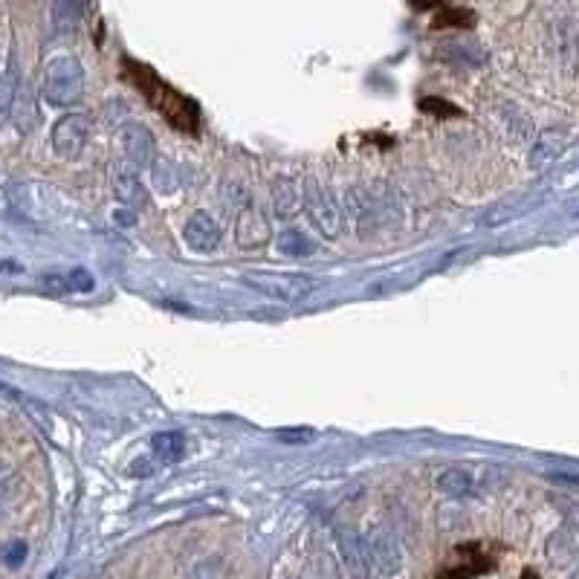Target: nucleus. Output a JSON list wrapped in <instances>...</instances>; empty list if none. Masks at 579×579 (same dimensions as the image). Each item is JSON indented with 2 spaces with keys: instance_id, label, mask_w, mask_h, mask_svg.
<instances>
[{
  "instance_id": "f257e3e1",
  "label": "nucleus",
  "mask_w": 579,
  "mask_h": 579,
  "mask_svg": "<svg viewBox=\"0 0 579 579\" xmlns=\"http://www.w3.org/2000/svg\"><path fill=\"white\" fill-rule=\"evenodd\" d=\"M41 96L53 108H73L84 96V67L76 56H56L44 67Z\"/></svg>"
},
{
  "instance_id": "f03ea898",
  "label": "nucleus",
  "mask_w": 579,
  "mask_h": 579,
  "mask_svg": "<svg viewBox=\"0 0 579 579\" xmlns=\"http://www.w3.org/2000/svg\"><path fill=\"white\" fill-rule=\"evenodd\" d=\"M244 281L255 293L284 304L304 302L307 296H313L319 290V281L302 276V273H247Z\"/></svg>"
},
{
  "instance_id": "7ed1b4c3",
  "label": "nucleus",
  "mask_w": 579,
  "mask_h": 579,
  "mask_svg": "<svg viewBox=\"0 0 579 579\" xmlns=\"http://www.w3.org/2000/svg\"><path fill=\"white\" fill-rule=\"evenodd\" d=\"M362 551H365V562L371 571L383 574V577H397L403 571V551L397 536L388 530L386 524H374L371 530H365L362 536Z\"/></svg>"
},
{
  "instance_id": "20e7f679",
  "label": "nucleus",
  "mask_w": 579,
  "mask_h": 579,
  "mask_svg": "<svg viewBox=\"0 0 579 579\" xmlns=\"http://www.w3.org/2000/svg\"><path fill=\"white\" fill-rule=\"evenodd\" d=\"M148 79H151V84L137 82V87H142V90L148 93L151 105L163 113L171 125H177V128H183V131H194V125H197V108H194V102L183 99V96L174 93V90H168L166 82H160L154 73H148Z\"/></svg>"
},
{
  "instance_id": "39448f33",
  "label": "nucleus",
  "mask_w": 579,
  "mask_h": 579,
  "mask_svg": "<svg viewBox=\"0 0 579 579\" xmlns=\"http://www.w3.org/2000/svg\"><path fill=\"white\" fill-rule=\"evenodd\" d=\"M90 139V119L82 113H67L53 125V151L61 160H76Z\"/></svg>"
},
{
  "instance_id": "423d86ee",
  "label": "nucleus",
  "mask_w": 579,
  "mask_h": 579,
  "mask_svg": "<svg viewBox=\"0 0 579 579\" xmlns=\"http://www.w3.org/2000/svg\"><path fill=\"white\" fill-rule=\"evenodd\" d=\"M119 148H122V157L134 168H148L154 163V154H157L151 131L145 125H137V122L125 125L119 131Z\"/></svg>"
},
{
  "instance_id": "0eeeda50",
  "label": "nucleus",
  "mask_w": 579,
  "mask_h": 579,
  "mask_svg": "<svg viewBox=\"0 0 579 579\" xmlns=\"http://www.w3.org/2000/svg\"><path fill=\"white\" fill-rule=\"evenodd\" d=\"M183 241L192 252H212L221 244V226L209 212H194L183 226Z\"/></svg>"
},
{
  "instance_id": "6e6552de",
  "label": "nucleus",
  "mask_w": 579,
  "mask_h": 579,
  "mask_svg": "<svg viewBox=\"0 0 579 579\" xmlns=\"http://www.w3.org/2000/svg\"><path fill=\"white\" fill-rule=\"evenodd\" d=\"M113 192H116V200H119L125 209H131V212H139V209L148 206V189L142 186V180H139L134 171L116 168V174H113Z\"/></svg>"
},
{
  "instance_id": "1a4fd4ad",
  "label": "nucleus",
  "mask_w": 579,
  "mask_h": 579,
  "mask_svg": "<svg viewBox=\"0 0 579 579\" xmlns=\"http://www.w3.org/2000/svg\"><path fill=\"white\" fill-rule=\"evenodd\" d=\"M336 545H339V553H342L345 568H348L354 577L365 579L368 574H371V568H368V562H365V551H362V539H359V533L339 527V530H336Z\"/></svg>"
},
{
  "instance_id": "9d476101",
  "label": "nucleus",
  "mask_w": 579,
  "mask_h": 579,
  "mask_svg": "<svg viewBox=\"0 0 579 579\" xmlns=\"http://www.w3.org/2000/svg\"><path fill=\"white\" fill-rule=\"evenodd\" d=\"M186 435L180 429H168V432H157L151 438V455L163 464V467H171V464H180L186 458Z\"/></svg>"
},
{
  "instance_id": "9b49d317",
  "label": "nucleus",
  "mask_w": 579,
  "mask_h": 579,
  "mask_svg": "<svg viewBox=\"0 0 579 579\" xmlns=\"http://www.w3.org/2000/svg\"><path fill=\"white\" fill-rule=\"evenodd\" d=\"M235 238H238V244L244 249H255L261 247V244H267L270 229H267V223H264V218H261L255 209H244V212L238 215Z\"/></svg>"
},
{
  "instance_id": "f8f14e48",
  "label": "nucleus",
  "mask_w": 579,
  "mask_h": 579,
  "mask_svg": "<svg viewBox=\"0 0 579 579\" xmlns=\"http://www.w3.org/2000/svg\"><path fill=\"white\" fill-rule=\"evenodd\" d=\"M307 212H310L313 223H316L325 235H336V232H339V212H336V206H333L328 197H322V194L316 192V189L307 197Z\"/></svg>"
},
{
  "instance_id": "ddd939ff",
  "label": "nucleus",
  "mask_w": 579,
  "mask_h": 579,
  "mask_svg": "<svg viewBox=\"0 0 579 579\" xmlns=\"http://www.w3.org/2000/svg\"><path fill=\"white\" fill-rule=\"evenodd\" d=\"M472 487H475V478L469 475L467 469L461 467H452V469H443L441 475H438V490L446 493V496H469L472 493Z\"/></svg>"
},
{
  "instance_id": "4468645a",
  "label": "nucleus",
  "mask_w": 579,
  "mask_h": 579,
  "mask_svg": "<svg viewBox=\"0 0 579 579\" xmlns=\"http://www.w3.org/2000/svg\"><path fill=\"white\" fill-rule=\"evenodd\" d=\"M276 249L281 255H287V258H307V255L316 252V244H313L304 232H299V229H287V232L278 235Z\"/></svg>"
},
{
  "instance_id": "2eb2a0df",
  "label": "nucleus",
  "mask_w": 579,
  "mask_h": 579,
  "mask_svg": "<svg viewBox=\"0 0 579 579\" xmlns=\"http://www.w3.org/2000/svg\"><path fill=\"white\" fill-rule=\"evenodd\" d=\"M84 15V0H56L53 3V27L56 32H70L79 27Z\"/></svg>"
},
{
  "instance_id": "dca6fc26",
  "label": "nucleus",
  "mask_w": 579,
  "mask_h": 579,
  "mask_svg": "<svg viewBox=\"0 0 579 579\" xmlns=\"http://www.w3.org/2000/svg\"><path fill=\"white\" fill-rule=\"evenodd\" d=\"M15 70H6L0 76V119L6 116V111L12 108V99H15Z\"/></svg>"
},
{
  "instance_id": "f3484780",
  "label": "nucleus",
  "mask_w": 579,
  "mask_h": 579,
  "mask_svg": "<svg viewBox=\"0 0 579 579\" xmlns=\"http://www.w3.org/2000/svg\"><path fill=\"white\" fill-rule=\"evenodd\" d=\"M67 278V287H70V293H90L93 290V276L87 273V270H73Z\"/></svg>"
},
{
  "instance_id": "a211bd4d",
  "label": "nucleus",
  "mask_w": 579,
  "mask_h": 579,
  "mask_svg": "<svg viewBox=\"0 0 579 579\" xmlns=\"http://www.w3.org/2000/svg\"><path fill=\"white\" fill-rule=\"evenodd\" d=\"M24 559H27V545H24V542H12V545L3 551V562H6L9 568L24 565Z\"/></svg>"
},
{
  "instance_id": "6ab92c4d",
  "label": "nucleus",
  "mask_w": 579,
  "mask_h": 579,
  "mask_svg": "<svg viewBox=\"0 0 579 579\" xmlns=\"http://www.w3.org/2000/svg\"><path fill=\"white\" fill-rule=\"evenodd\" d=\"M281 441H310L313 429H290V432H278Z\"/></svg>"
},
{
  "instance_id": "aec40b11",
  "label": "nucleus",
  "mask_w": 579,
  "mask_h": 579,
  "mask_svg": "<svg viewBox=\"0 0 579 579\" xmlns=\"http://www.w3.org/2000/svg\"><path fill=\"white\" fill-rule=\"evenodd\" d=\"M113 221H119V226H134L131 215H113Z\"/></svg>"
},
{
  "instance_id": "412c9836",
  "label": "nucleus",
  "mask_w": 579,
  "mask_h": 579,
  "mask_svg": "<svg viewBox=\"0 0 579 579\" xmlns=\"http://www.w3.org/2000/svg\"><path fill=\"white\" fill-rule=\"evenodd\" d=\"M50 579H64V571H61V568H58L56 574H53V577H50Z\"/></svg>"
},
{
  "instance_id": "4be33fe9",
  "label": "nucleus",
  "mask_w": 579,
  "mask_h": 579,
  "mask_svg": "<svg viewBox=\"0 0 579 579\" xmlns=\"http://www.w3.org/2000/svg\"><path fill=\"white\" fill-rule=\"evenodd\" d=\"M3 469H6V467H3V461H0V475H3Z\"/></svg>"
},
{
  "instance_id": "5701e85b",
  "label": "nucleus",
  "mask_w": 579,
  "mask_h": 579,
  "mask_svg": "<svg viewBox=\"0 0 579 579\" xmlns=\"http://www.w3.org/2000/svg\"><path fill=\"white\" fill-rule=\"evenodd\" d=\"M574 579H577V577H574Z\"/></svg>"
}]
</instances>
